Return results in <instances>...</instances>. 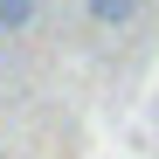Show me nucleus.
I'll return each mask as SVG.
<instances>
[{
	"label": "nucleus",
	"mask_w": 159,
	"mask_h": 159,
	"mask_svg": "<svg viewBox=\"0 0 159 159\" xmlns=\"http://www.w3.org/2000/svg\"><path fill=\"white\" fill-rule=\"evenodd\" d=\"M139 7H145V0H83V14L97 21V28H131Z\"/></svg>",
	"instance_id": "nucleus-1"
},
{
	"label": "nucleus",
	"mask_w": 159,
	"mask_h": 159,
	"mask_svg": "<svg viewBox=\"0 0 159 159\" xmlns=\"http://www.w3.org/2000/svg\"><path fill=\"white\" fill-rule=\"evenodd\" d=\"M35 14H42V0H0V35H21V28H35Z\"/></svg>",
	"instance_id": "nucleus-2"
},
{
	"label": "nucleus",
	"mask_w": 159,
	"mask_h": 159,
	"mask_svg": "<svg viewBox=\"0 0 159 159\" xmlns=\"http://www.w3.org/2000/svg\"><path fill=\"white\" fill-rule=\"evenodd\" d=\"M0 56H7V35H0Z\"/></svg>",
	"instance_id": "nucleus-3"
}]
</instances>
